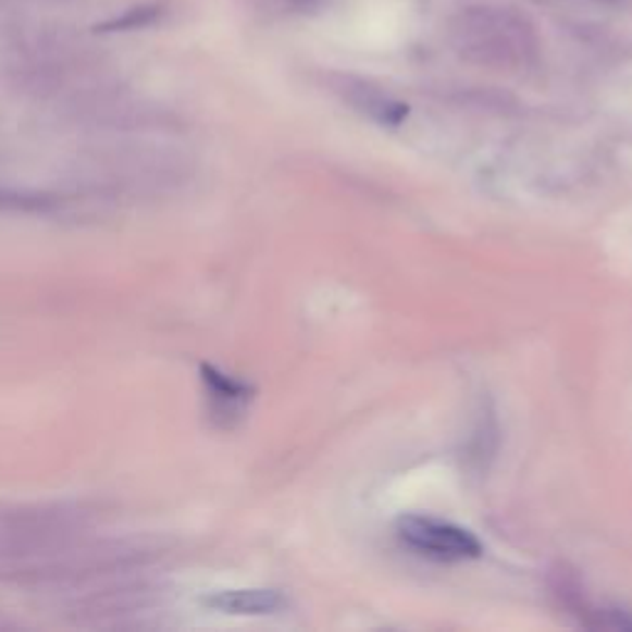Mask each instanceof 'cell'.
Segmentation results:
<instances>
[{"label":"cell","instance_id":"obj_1","mask_svg":"<svg viewBox=\"0 0 632 632\" xmlns=\"http://www.w3.org/2000/svg\"><path fill=\"white\" fill-rule=\"evenodd\" d=\"M450 45L472 65L517 72L538 60L534 25L515 8L472 5L462 8L450 21Z\"/></svg>","mask_w":632,"mask_h":632},{"label":"cell","instance_id":"obj_2","mask_svg":"<svg viewBox=\"0 0 632 632\" xmlns=\"http://www.w3.org/2000/svg\"><path fill=\"white\" fill-rule=\"evenodd\" d=\"M398 538L416 554L439 563L472 561L484 554V546L472 531L433 517H402Z\"/></svg>","mask_w":632,"mask_h":632},{"label":"cell","instance_id":"obj_3","mask_svg":"<svg viewBox=\"0 0 632 632\" xmlns=\"http://www.w3.org/2000/svg\"><path fill=\"white\" fill-rule=\"evenodd\" d=\"M208 606L227 616H274L287 608V600L277 591H225L213 595Z\"/></svg>","mask_w":632,"mask_h":632},{"label":"cell","instance_id":"obj_4","mask_svg":"<svg viewBox=\"0 0 632 632\" xmlns=\"http://www.w3.org/2000/svg\"><path fill=\"white\" fill-rule=\"evenodd\" d=\"M346 97H349V102L354 107H359V112L371 116L373 122L379 124L396 126L408 114L406 104L396 102V99L383 95L381 89L365 85V82H349V85H346Z\"/></svg>","mask_w":632,"mask_h":632},{"label":"cell","instance_id":"obj_5","mask_svg":"<svg viewBox=\"0 0 632 632\" xmlns=\"http://www.w3.org/2000/svg\"><path fill=\"white\" fill-rule=\"evenodd\" d=\"M203 379L210 386V391H213L218 398H223L227 402H243L252 396V388L247 386V383L235 381V379H231V375L210 369V365H203Z\"/></svg>","mask_w":632,"mask_h":632},{"label":"cell","instance_id":"obj_6","mask_svg":"<svg viewBox=\"0 0 632 632\" xmlns=\"http://www.w3.org/2000/svg\"><path fill=\"white\" fill-rule=\"evenodd\" d=\"M161 15V3H151V5H141L134 8L122 17H114V21H107L102 25H97V30L102 33H112V30H139V27L153 23L156 17Z\"/></svg>","mask_w":632,"mask_h":632},{"label":"cell","instance_id":"obj_7","mask_svg":"<svg viewBox=\"0 0 632 632\" xmlns=\"http://www.w3.org/2000/svg\"><path fill=\"white\" fill-rule=\"evenodd\" d=\"M297 8H301V11H307V8H319L322 5V0H292Z\"/></svg>","mask_w":632,"mask_h":632}]
</instances>
